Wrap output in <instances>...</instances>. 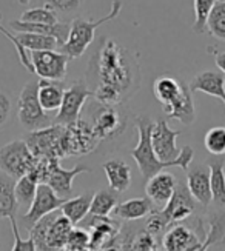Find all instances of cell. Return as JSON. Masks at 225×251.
Returning <instances> with one entry per match:
<instances>
[{
  "label": "cell",
  "instance_id": "39",
  "mask_svg": "<svg viewBox=\"0 0 225 251\" xmlns=\"http://www.w3.org/2000/svg\"><path fill=\"white\" fill-rule=\"evenodd\" d=\"M144 226H145L147 231H150V233H151L156 237V236H159L160 233H162L165 228H168L171 225L165 219V216L162 214V211H160V210H154L151 214L148 216V219H147V222H145Z\"/></svg>",
  "mask_w": 225,
  "mask_h": 251
},
{
  "label": "cell",
  "instance_id": "17",
  "mask_svg": "<svg viewBox=\"0 0 225 251\" xmlns=\"http://www.w3.org/2000/svg\"><path fill=\"white\" fill-rule=\"evenodd\" d=\"M176 185H177V180L175 179L173 174L165 173V171H160L147 180V185H145L147 198L151 201L156 210L165 208V205L173 198Z\"/></svg>",
  "mask_w": 225,
  "mask_h": 251
},
{
  "label": "cell",
  "instance_id": "26",
  "mask_svg": "<svg viewBox=\"0 0 225 251\" xmlns=\"http://www.w3.org/2000/svg\"><path fill=\"white\" fill-rule=\"evenodd\" d=\"M63 85L60 82H54V80H39V86H37V97L39 102L42 105V108L47 113H52V111H59V108L62 105L63 100Z\"/></svg>",
  "mask_w": 225,
  "mask_h": 251
},
{
  "label": "cell",
  "instance_id": "16",
  "mask_svg": "<svg viewBox=\"0 0 225 251\" xmlns=\"http://www.w3.org/2000/svg\"><path fill=\"white\" fill-rule=\"evenodd\" d=\"M187 187L190 194L202 206L211 203V182L208 163H195L187 170Z\"/></svg>",
  "mask_w": 225,
  "mask_h": 251
},
{
  "label": "cell",
  "instance_id": "29",
  "mask_svg": "<svg viewBox=\"0 0 225 251\" xmlns=\"http://www.w3.org/2000/svg\"><path fill=\"white\" fill-rule=\"evenodd\" d=\"M39 177L34 171H29L28 174H25L24 177H20L16 180V187H14V193H16V199L19 205L24 206H31L36 193H37V187H39Z\"/></svg>",
  "mask_w": 225,
  "mask_h": 251
},
{
  "label": "cell",
  "instance_id": "20",
  "mask_svg": "<svg viewBox=\"0 0 225 251\" xmlns=\"http://www.w3.org/2000/svg\"><path fill=\"white\" fill-rule=\"evenodd\" d=\"M191 93H205L208 96L218 97L225 105V77L219 71H203L191 79L188 83Z\"/></svg>",
  "mask_w": 225,
  "mask_h": 251
},
{
  "label": "cell",
  "instance_id": "35",
  "mask_svg": "<svg viewBox=\"0 0 225 251\" xmlns=\"http://www.w3.org/2000/svg\"><path fill=\"white\" fill-rule=\"evenodd\" d=\"M207 151L211 156H225V126H214L203 137Z\"/></svg>",
  "mask_w": 225,
  "mask_h": 251
},
{
  "label": "cell",
  "instance_id": "13",
  "mask_svg": "<svg viewBox=\"0 0 225 251\" xmlns=\"http://www.w3.org/2000/svg\"><path fill=\"white\" fill-rule=\"evenodd\" d=\"M63 202H65V199L59 198V196L52 191V188L50 187V185L39 183L33 203H31L28 211L20 217V221L17 224H20V226L29 231L31 228H33L42 219V217H45L47 214L59 210L63 205Z\"/></svg>",
  "mask_w": 225,
  "mask_h": 251
},
{
  "label": "cell",
  "instance_id": "27",
  "mask_svg": "<svg viewBox=\"0 0 225 251\" xmlns=\"http://www.w3.org/2000/svg\"><path fill=\"white\" fill-rule=\"evenodd\" d=\"M16 179L0 171V219L17 217L19 203L16 199Z\"/></svg>",
  "mask_w": 225,
  "mask_h": 251
},
{
  "label": "cell",
  "instance_id": "6",
  "mask_svg": "<svg viewBox=\"0 0 225 251\" xmlns=\"http://www.w3.org/2000/svg\"><path fill=\"white\" fill-rule=\"evenodd\" d=\"M37 86H39L37 80L28 82L24 86V90L20 93L19 100H17L19 122L28 133L37 131V129H44L52 125V121H54L51 113H47L44 108H42L39 97H37Z\"/></svg>",
  "mask_w": 225,
  "mask_h": 251
},
{
  "label": "cell",
  "instance_id": "24",
  "mask_svg": "<svg viewBox=\"0 0 225 251\" xmlns=\"http://www.w3.org/2000/svg\"><path fill=\"white\" fill-rule=\"evenodd\" d=\"M154 210H156L154 205L148 198H139V199H130L117 203L113 210V216L124 219L126 222H131V221L144 219V217L150 216Z\"/></svg>",
  "mask_w": 225,
  "mask_h": 251
},
{
  "label": "cell",
  "instance_id": "21",
  "mask_svg": "<svg viewBox=\"0 0 225 251\" xmlns=\"http://www.w3.org/2000/svg\"><path fill=\"white\" fill-rule=\"evenodd\" d=\"M185 86H187V83L175 77V75L162 74L154 80L153 93H154V97L157 99V102L162 103V106L165 108L177 99V97L182 94V91L185 90Z\"/></svg>",
  "mask_w": 225,
  "mask_h": 251
},
{
  "label": "cell",
  "instance_id": "48",
  "mask_svg": "<svg viewBox=\"0 0 225 251\" xmlns=\"http://www.w3.org/2000/svg\"><path fill=\"white\" fill-rule=\"evenodd\" d=\"M224 2H225V0H224Z\"/></svg>",
  "mask_w": 225,
  "mask_h": 251
},
{
  "label": "cell",
  "instance_id": "14",
  "mask_svg": "<svg viewBox=\"0 0 225 251\" xmlns=\"http://www.w3.org/2000/svg\"><path fill=\"white\" fill-rule=\"evenodd\" d=\"M70 57L57 50L31 51V63L34 73L44 80L60 82L65 79Z\"/></svg>",
  "mask_w": 225,
  "mask_h": 251
},
{
  "label": "cell",
  "instance_id": "28",
  "mask_svg": "<svg viewBox=\"0 0 225 251\" xmlns=\"http://www.w3.org/2000/svg\"><path fill=\"white\" fill-rule=\"evenodd\" d=\"M93 196H94V193L88 191V193H83L80 196H76V198H71V199L63 202V205L60 206L59 210L62 211V214L65 216L73 225H77L90 213Z\"/></svg>",
  "mask_w": 225,
  "mask_h": 251
},
{
  "label": "cell",
  "instance_id": "12",
  "mask_svg": "<svg viewBox=\"0 0 225 251\" xmlns=\"http://www.w3.org/2000/svg\"><path fill=\"white\" fill-rule=\"evenodd\" d=\"M60 159H47L45 165V174H44V182L52 188L59 198L62 199H71L73 198V182L79 174L82 173H90L91 170L85 165H77L73 170H65L60 167Z\"/></svg>",
  "mask_w": 225,
  "mask_h": 251
},
{
  "label": "cell",
  "instance_id": "19",
  "mask_svg": "<svg viewBox=\"0 0 225 251\" xmlns=\"http://www.w3.org/2000/svg\"><path fill=\"white\" fill-rule=\"evenodd\" d=\"M9 26L17 32H36V34L54 37L59 43V50L65 45L71 29V25L67 24V22H57L54 25H47V24H29V22H22V20H11L9 22Z\"/></svg>",
  "mask_w": 225,
  "mask_h": 251
},
{
  "label": "cell",
  "instance_id": "40",
  "mask_svg": "<svg viewBox=\"0 0 225 251\" xmlns=\"http://www.w3.org/2000/svg\"><path fill=\"white\" fill-rule=\"evenodd\" d=\"M9 224H11L13 228V234H14V247L11 251H37L36 244L33 241V237H28L26 241L20 236V230H19V224H17V217H11L9 219Z\"/></svg>",
  "mask_w": 225,
  "mask_h": 251
},
{
  "label": "cell",
  "instance_id": "38",
  "mask_svg": "<svg viewBox=\"0 0 225 251\" xmlns=\"http://www.w3.org/2000/svg\"><path fill=\"white\" fill-rule=\"evenodd\" d=\"M47 8L52 9L54 13L59 14H71L74 11H77L82 5V0H42Z\"/></svg>",
  "mask_w": 225,
  "mask_h": 251
},
{
  "label": "cell",
  "instance_id": "7",
  "mask_svg": "<svg viewBox=\"0 0 225 251\" xmlns=\"http://www.w3.org/2000/svg\"><path fill=\"white\" fill-rule=\"evenodd\" d=\"M37 160L39 157L34 156V152L22 139L11 140L0 148V171L16 180L33 171Z\"/></svg>",
  "mask_w": 225,
  "mask_h": 251
},
{
  "label": "cell",
  "instance_id": "18",
  "mask_svg": "<svg viewBox=\"0 0 225 251\" xmlns=\"http://www.w3.org/2000/svg\"><path fill=\"white\" fill-rule=\"evenodd\" d=\"M203 242L185 225H171L162 239L164 251H195Z\"/></svg>",
  "mask_w": 225,
  "mask_h": 251
},
{
  "label": "cell",
  "instance_id": "33",
  "mask_svg": "<svg viewBox=\"0 0 225 251\" xmlns=\"http://www.w3.org/2000/svg\"><path fill=\"white\" fill-rule=\"evenodd\" d=\"M207 31L218 40L225 42V2L216 0L207 20Z\"/></svg>",
  "mask_w": 225,
  "mask_h": 251
},
{
  "label": "cell",
  "instance_id": "41",
  "mask_svg": "<svg viewBox=\"0 0 225 251\" xmlns=\"http://www.w3.org/2000/svg\"><path fill=\"white\" fill-rule=\"evenodd\" d=\"M0 34H3V36L14 45V48H16V51H17V54H19V59H20V62H22L24 67H25L29 73H34L33 63H31V59L28 57L26 50H24L22 47H20V45H19V42H17V39H16V36H13L11 32H9V31L2 25V16H0Z\"/></svg>",
  "mask_w": 225,
  "mask_h": 251
},
{
  "label": "cell",
  "instance_id": "37",
  "mask_svg": "<svg viewBox=\"0 0 225 251\" xmlns=\"http://www.w3.org/2000/svg\"><path fill=\"white\" fill-rule=\"evenodd\" d=\"M90 234L83 228H73L65 250L68 251H90Z\"/></svg>",
  "mask_w": 225,
  "mask_h": 251
},
{
  "label": "cell",
  "instance_id": "31",
  "mask_svg": "<svg viewBox=\"0 0 225 251\" xmlns=\"http://www.w3.org/2000/svg\"><path fill=\"white\" fill-rule=\"evenodd\" d=\"M119 203L117 202V194L113 190H102L94 193L93 202L90 206V214L91 216H100V217H108L114 206Z\"/></svg>",
  "mask_w": 225,
  "mask_h": 251
},
{
  "label": "cell",
  "instance_id": "46",
  "mask_svg": "<svg viewBox=\"0 0 225 251\" xmlns=\"http://www.w3.org/2000/svg\"><path fill=\"white\" fill-rule=\"evenodd\" d=\"M19 2H20V3H22V5H26V3L29 2V0H19Z\"/></svg>",
  "mask_w": 225,
  "mask_h": 251
},
{
  "label": "cell",
  "instance_id": "42",
  "mask_svg": "<svg viewBox=\"0 0 225 251\" xmlns=\"http://www.w3.org/2000/svg\"><path fill=\"white\" fill-rule=\"evenodd\" d=\"M11 114H13L11 97H9V94L5 90H0V129L5 128Z\"/></svg>",
  "mask_w": 225,
  "mask_h": 251
},
{
  "label": "cell",
  "instance_id": "23",
  "mask_svg": "<svg viewBox=\"0 0 225 251\" xmlns=\"http://www.w3.org/2000/svg\"><path fill=\"white\" fill-rule=\"evenodd\" d=\"M103 171L110 188L116 193H124L131 185V170L121 159H111L103 163Z\"/></svg>",
  "mask_w": 225,
  "mask_h": 251
},
{
  "label": "cell",
  "instance_id": "8",
  "mask_svg": "<svg viewBox=\"0 0 225 251\" xmlns=\"http://www.w3.org/2000/svg\"><path fill=\"white\" fill-rule=\"evenodd\" d=\"M91 96L93 93L83 79H77L71 82L65 88V91H63V100L52 124L67 126V125L77 122L80 119V113H82L85 102H87L88 97Z\"/></svg>",
  "mask_w": 225,
  "mask_h": 251
},
{
  "label": "cell",
  "instance_id": "10",
  "mask_svg": "<svg viewBox=\"0 0 225 251\" xmlns=\"http://www.w3.org/2000/svg\"><path fill=\"white\" fill-rule=\"evenodd\" d=\"M99 142L100 140L94 134L91 125L79 119L77 122L65 126L62 140V156L70 157L87 154L98 147Z\"/></svg>",
  "mask_w": 225,
  "mask_h": 251
},
{
  "label": "cell",
  "instance_id": "45",
  "mask_svg": "<svg viewBox=\"0 0 225 251\" xmlns=\"http://www.w3.org/2000/svg\"><path fill=\"white\" fill-rule=\"evenodd\" d=\"M99 251H119L117 247H108V248H103V250H99Z\"/></svg>",
  "mask_w": 225,
  "mask_h": 251
},
{
  "label": "cell",
  "instance_id": "25",
  "mask_svg": "<svg viewBox=\"0 0 225 251\" xmlns=\"http://www.w3.org/2000/svg\"><path fill=\"white\" fill-rule=\"evenodd\" d=\"M207 163L210 167L211 202L225 208V156H211Z\"/></svg>",
  "mask_w": 225,
  "mask_h": 251
},
{
  "label": "cell",
  "instance_id": "22",
  "mask_svg": "<svg viewBox=\"0 0 225 251\" xmlns=\"http://www.w3.org/2000/svg\"><path fill=\"white\" fill-rule=\"evenodd\" d=\"M119 242L124 251H151L156 248V237L150 231H147L145 226L137 230L131 224L125 226V231L122 233V241Z\"/></svg>",
  "mask_w": 225,
  "mask_h": 251
},
{
  "label": "cell",
  "instance_id": "15",
  "mask_svg": "<svg viewBox=\"0 0 225 251\" xmlns=\"http://www.w3.org/2000/svg\"><path fill=\"white\" fill-rule=\"evenodd\" d=\"M196 208H198V202L193 199V196L190 194L187 183L179 182L176 185L173 198L165 205V208H162L160 211L165 216L168 224L173 225L175 222L188 219V217L193 216V213L196 211Z\"/></svg>",
  "mask_w": 225,
  "mask_h": 251
},
{
  "label": "cell",
  "instance_id": "2",
  "mask_svg": "<svg viewBox=\"0 0 225 251\" xmlns=\"http://www.w3.org/2000/svg\"><path fill=\"white\" fill-rule=\"evenodd\" d=\"M180 134V131L171 129L164 119H157L154 122L153 131H151V145L154 150L156 157L164 162L171 163L173 167H179L184 173L190 168L193 157H195V151L191 147H184L182 150L177 148L176 139Z\"/></svg>",
  "mask_w": 225,
  "mask_h": 251
},
{
  "label": "cell",
  "instance_id": "36",
  "mask_svg": "<svg viewBox=\"0 0 225 251\" xmlns=\"http://www.w3.org/2000/svg\"><path fill=\"white\" fill-rule=\"evenodd\" d=\"M22 22H29V24H47V25H54L59 22V16L52 9L47 6L40 8H31L22 14L20 17Z\"/></svg>",
  "mask_w": 225,
  "mask_h": 251
},
{
  "label": "cell",
  "instance_id": "30",
  "mask_svg": "<svg viewBox=\"0 0 225 251\" xmlns=\"http://www.w3.org/2000/svg\"><path fill=\"white\" fill-rule=\"evenodd\" d=\"M19 45L29 51H44V50H59V43L54 37L36 34V32H19L16 36Z\"/></svg>",
  "mask_w": 225,
  "mask_h": 251
},
{
  "label": "cell",
  "instance_id": "47",
  "mask_svg": "<svg viewBox=\"0 0 225 251\" xmlns=\"http://www.w3.org/2000/svg\"><path fill=\"white\" fill-rule=\"evenodd\" d=\"M151 251H160V250H157V248H154V250H151Z\"/></svg>",
  "mask_w": 225,
  "mask_h": 251
},
{
  "label": "cell",
  "instance_id": "5",
  "mask_svg": "<svg viewBox=\"0 0 225 251\" xmlns=\"http://www.w3.org/2000/svg\"><path fill=\"white\" fill-rule=\"evenodd\" d=\"M153 126H154V122L147 116H139L136 119L139 142H137V145L131 150V157L136 160L139 170H141L142 176L147 180L150 177H153L154 174L164 171L165 168L173 167L171 163H164L156 157L153 145H151Z\"/></svg>",
  "mask_w": 225,
  "mask_h": 251
},
{
  "label": "cell",
  "instance_id": "44",
  "mask_svg": "<svg viewBox=\"0 0 225 251\" xmlns=\"http://www.w3.org/2000/svg\"><path fill=\"white\" fill-rule=\"evenodd\" d=\"M207 250H208V245H207L205 242H203V244H202V245H200L199 248H196L195 251H207Z\"/></svg>",
  "mask_w": 225,
  "mask_h": 251
},
{
  "label": "cell",
  "instance_id": "1",
  "mask_svg": "<svg viewBox=\"0 0 225 251\" xmlns=\"http://www.w3.org/2000/svg\"><path fill=\"white\" fill-rule=\"evenodd\" d=\"M85 82L99 103L122 105L141 86V67L136 54L113 39H102L88 62Z\"/></svg>",
  "mask_w": 225,
  "mask_h": 251
},
{
  "label": "cell",
  "instance_id": "11",
  "mask_svg": "<svg viewBox=\"0 0 225 251\" xmlns=\"http://www.w3.org/2000/svg\"><path fill=\"white\" fill-rule=\"evenodd\" d=\"M119 106V105H117ZM117 106L96 103L91 111V128L99 140L119 136L126 126V116Z\"/></svg>",
  "mask_w": 225,
  "mask_h": 251
},
{
  "label": "cell",
  "instance_id": "32",
  "mask_svg": "<svg viewBox=\"0 0 225 251\" xmlns=\"http://www.w3.org/2000/svg\"><path fill=\"white\" fill-rule=\"evenodd\" d=\"M203 242L208 247L225 244V211H214L210 214L207 237Z\"/></svg>",
  "mask_w": 225,
  "mask_h": 251
},
{
  "label": "cell",
  "instance_id": "9",
  "mask_svg": "<svg viewBox=\"0 0 225 251\" xmlns=\"http://www.w3.org/2000/svg\"><path fill=\"white\" fill-rule=\"evenodd\" d=\"M65 126L52 124L44 129L31 131L26 134L25 142L36 157L44 159H62V140Z\"/></svg>",
  "mask_w": 225,
  "mask_h": 251
},
{
  "label": "cell",
  "instance_id": "43",
  "mask_svg": "<svg viewBox=\"0 0 225 251\" xmlns=\"http://www.w3.org/2000/svg\"><path fill=\"white\" fill-rule=\"evenodd\" d=\"M208 48H210L208 52L214 54V62H216L221 73H225V51H214V50H211V47H208Z\"/></svg>",
  "mask_w": 225,
  "mask_h": 251
},
{
  "label": "cell",
  "instance_id": "4",
  "mask_svg": "<svg viewBox=\"0 0 225 251\" xmlns=\"http://www.w3.org/2000/svg\"><path fill=\"white\" fill-rule=\"evenodd\" d=\"M122 9V2L121 0H114L110 13L103 16L102 19L98 20H87V19H74L71 22V29H70V36L68 40L65 42V45L60 48L63 54H67L70 59H77L82 54L87 51V48L93 43L94 40V32L99 26L103 24H108V22L114 20L117 16L121 14Z\"/></svg>",
  "mask_w": 225,
  "mask_h": 251
},
{
  "label": "cell",
  "instance_id": "34",
  "mask_svg": "<svg viewBox=\"0 0 225 251\" xmlns=\"http://www.w3.org/2000/svg\"><path fill=\"white\" fill-rule=\"evenodd\" d=\"M216 3V0H195V24H193V31L196 34H203L207 31V20L211 13V9Z\"/></svg>",
  "mask_w": 225,
  "mask_h": 251
},
{
  "label": "cell",
  "instance_id": "3",
  "mask_svg": "<svg viewBox=\"0 0 225 251\" xmlns=\"http://www.w3.org/2000/svg\"><path fill=\"white\" fill-rule=\"evenodd\" d=\"M73 224L56 210L47 214L29 230L37 251H62L67 247L68 236L73 230Z\"/></svg>",
  "mask_w": 225,
  "mask_h": 251
}]
</instances>
